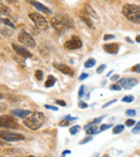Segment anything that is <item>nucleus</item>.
I'll use <instances>...</instances> for the list:
<instances>
[{
    "label": "nucleus",
    "mask_w": 140,
    "mask_h": 157,
    "mask_svg": "<svg viewBox=\"0 0 140 157\" xmlns=\"http://www.w3.org/2000/svg\"><path fill=\"white\" fill-rule=\"evenodd\" d=\"M134 96H131V95H129V96H125L122 98V101L123 102H133L134 101Z\"/></svg>",
    "instance_id": "nucleus-25"
},
{
    "label": "nucleus",
    "mask_w": 140,
    "mask_h": 157,
    "mask_svg": "<svg viewBox=\"0 0 140 157\" xmlns=\"http://www.w3.org/2000/svg\"><path fill=\"white\" fill-rule=\"evenodd\" d=\"M122 13L129 22L140 24V7L136 5H125L122 8Z\"/></svg>",
    "instance_id": "nucleus-1"
},
{
    "label": "nucleus",
    "mask_w": 140,
    "mask_h": 157,
    "mask_svg": "<svg viewBox=\"0 0 140 157\" xmlns=\"http://www.w3.org/2000/svg\"><path fill=\"white\" fill-rule=\"evenodd\" d=\"M64 45L68 49H78L82 46V41L78 36H72L68 41L65 42Z\"/></svg>",
    "instance_id": "nucleus-7"
},
{
    "label": "nucleus",
    "mask_w": 140,
    "mask_h": 157,
    "mask_svg": "<svg viewBox=\"0 0 140 157\" xmlns=\"http://www.w3.org/2000/svg\"><path fill=\"white\" fill-rule=\"evenodd\" d=\"M84 93H85V86L84 85L80 86V89H79V93H78L79 98H82V97L84 96Z\"/></svg>",
    "instance_id": "nucleus-26"
},
{
    "label": "nucleus",
    "mask_w": 140,
    "mask_h": 157,
    "mask_svg": "<svg viewBox=\"0 0 140 157\" xmlns=\"http://www.w3.org/2000/svg\"><path fill=\"white\" fill-rule=\"evenodd\" d=\"M45 109H49V110H53V111H58L57 107H53V106H49V104H45Z\"/></svg>",
    "instance_id": "nucleus-35"
},
{
    "label": "nucleus",
    "mask_w": 140,
    "mask_h": 157,
    "mask_svg": "<svg viewBox=\"0 0 140 157\" xmlns=\"http://www.w3.org/2000/svg\"><path fill=\"white\" fill-rule=\"evenodd\" d=\"M95 65H96V60H95V59H94V58H89V59H87V60L85 61L84 67L85 68H93Z\"/></svg>",
    "instance_id": "nucleus-18"
},
{
    "label": "nucleus",
    "mask_w": 140,
    "mask_h": 157,
    "mask_svg": "<svg viewBox=\"0 0 140 157\" xmlns=\"http://www.w3.org/2000/svg\"><path fill=\"white\" fill-rule=\"evenodd\" d=\"M44 123V114L42 112H35L24 119V125L32 130H37Z\"/></svg>",
    "instance_id": "nucleus-2"
},
{
    "label": "nucleus",
    "mask_w": 140,
    "mask_h": 157,
    "mask_svg": "<svg viewBox=\"0 0 140 157\" xmlns=\"http://www.w3.org/2000/svg\"><path fill=\"white\" fill-rule=\"evenodd\" d=\"M29 3H30L31 5H33V7L36 8L37 10H39L40 12H43V13H45V14H51L52 13V11L49 9V8H47L45 5H43L42 3L38 2V1H35V0H30V1H29Z\"/></svg>",
    "instance_id": "nucleus-12"
},
{
    "label": "nucleus",
    "mask_w": 140,
    "mask_h": 157,
    "mask_svg": "<svg viewBox=\"0 0 140 157\" xmlns=\"http://www.w3.org/2000/svg\"><path fill=\"white\" fill-rule=\"evenodd\" d=\"M104 69H106V65H101L100 67H98V69L96 70V72H97L98 74H100V73H102V72H104Z\"/></svg>",
    "instance_id": "nucleus-33"
},
{
    "label": "nucleus",
    "mask_w": 140,
    "mask_h": 157,
    "mask_svg": "<svg viewBox=\"0 0 140 157\" xmlns=\"http://www.w3.org/2000/svg\"><path fill=\"white\" fill-rule=\"evenodd\" d=\"M0 136H1V139L5 140V141H8V142L21 141V140L25 139L24 136L21 135V133H11V131H6V130H1Z\"/></svg>",
    "instance_id": "nucleus-5"
},
{
    "label": "nucleus",
    "mask_w": 140,
    "mask_h": 157,
    "mask_svg": "<svg viewBox=\"0 0 140 157\" xmlns=\"http://www.w3.org/2000/svg\"><path fill=\"white\" fill-rule=\"evenodd\" d=\"M138 84V81L134 78H121L120 80V85L125 89H131L134 86Z\"/></svg>",
    "instance_id": "nucleus-9"
},
{
    "label": "nucleus",
    "mask_w": 140,
    "mask_h": 157,
    "mask_svg": "<svg viewBox=\"0 0 140 157\" xmlns=\"http://www.w3.org/2000/svg\"><path fill=\"white\" fill-rule=\"evenodd\" d=\"M81 17H82V20L86 23L87 26H89V28H92V29H95V25H94L93 20H92V17H89V15H86L84 12H83V14H81Z\"/></svg>",
    "instance_id": "nucleus-16"
},
{
    "label": "nucleus",
    "mask_w": 140,
    "mask_h": 157,
    "mask_svg": "<svg viewBox=\"0 0 140 157\" xmlns=\"http://www.w3.org/2000/svg\"><path fill=\"white\" fill-rule=\"evenodd\" d=\"M12 49L15 51V53H17L20 56L24 57V58H30V57H32V54H31L30 52L27 51L25 47L21 46V45H17V44H12Z\"/></svg>",
    "instance_id": "nucleus-10"
},
{
    "label": "nucleus",
    "mask_w": 140,
    "mask_h": 157,
    "mask_svg": "<svg viewBox=\"0 0 140 157\" xmlns=\"http://www.w3.org/2000/svg\"><path fill=\"white\" fill-rule=\"evenodd\" d=\"M28 16L38 28L45 29V28L47 27V20H45V17L43 15H41V14L39 13H36V12H31V13L28 14Z\"/></svg>",
    "instance_id": "nucleus-3"
},
{
    "label": "nucleus",
    "mask_w": 140,
    "mask_h": 157,
    "mask_svg": "<svg viewBox=\"0 0 140 157\" xmlns=\"http://www.w3.org/2000/svg\"><path fill=\"white\" fill-rule=\"evenodd\" d=\"M51 24H52V27H53L54 29H55L57 32H59V34H62V32H64L65 30H66L67 25L65 24L64 20H60V18H58V17L52 18Z\"/></svg>",
    "instance_id": "nucleus-8"
},
{
    "label": "nucleus",
    "mask_w": 140,
    "mask_h": 157,
    "mask_svg": "<svg viewBox=\"0 0 140 157\" xmlns=\"http://www.w3.org/2000/svg\"><path fill=\"white\" fill-rule=\"evenodd\" d=\"M102 119H104V116H100V117H98V119H95L93 122H92V123L97 124V123H99V122H101V121H102Z\"/></svg>",
    "instance_id": "nucleus-41"
},
{
    "label": "nucleus",
    "mask_w": 140,
    "mask_h": 157,
    "mask_svg": "<svg viewBox=\"0 0 140 157\" xmlns=\"http://www.w3.org/2000/svg\"><path fill=\"white\" fill-rule=\"evenodd\" d=\"M112 127V124H104V125H101V127H100V131H104V130L109 129V128Z\"/></svg>",
    "instance_id": "nucleus-28"
},
{
    "label": "nucleus",
    "mask_w": 140,
    "mask_h": 157,
    "mask_svg": "<svg viewBox=\"0 0 140 157\" xmlns=\"http://www.w3.org/2000/svg\"><path fill=\"white\" fill-rule=\"evenodd\" d=\"M35 75H36V78H37V80L41 81V80L43 78V71H42V70H37L36 73H35Z\"/></svg>",
    "instance_id": "nucleus-24"
},
{
    "label": "nucleus",
    "mask_w": 140,
    "mask_h": 157,
    "mask_svg": "<svg viewBox=\"0 0 140 157\" xmlns=\"http://www.w3.org/2000/svg\"><path fill=\"white\" fill-rule=\"evenodd\" d=\"M104 157H108V155H104Z\"/></svg>",
    "instance_id": "nucleus-48"
},
{
    "label": "nucleus",
    "mask_w": 140,
    "mask_h": 157,
    "mask_svg": "<svg viewBox=\"0 0 140 157\" xmlns=\"http://www.w3.org/2000/svg\"><path fill=\"white\" fill-rule=\"evenodd\" d=\"M70 153H71V152H70V151H68V150H67V151H64V152H62V155H67V154H70Z\"/></svg>",
    "instance_id": "nucleus-44"
},
{
    "label": "nucleus",
    "mask_w": 140,
    "mask_h": 157,
    "mask_svg": "<svg viewBox=\"0 0 140 157\" xmlns=\"http://www.w3.org/2000/svg\"><path fill=\"white\" fill-rule=\"evenodd\" d=\"M135 124H136V121H135V119H127V121L125 122V125L128 126V127L135 126Z\"/></svg>",
    "instance_id": "nucleus-27"
},
{
    "label": "nucleus",
    "mask_w": 140,
    "mask_h": 157,
    "mask_svg": "<svg viewBox=\"0 0 140 157\" xmlns=\"http://www.w3.org/2000/svg\"><path fill=\"white\" fill-rule=\"evenodd\" d=\"M119 78H120V75H119V74H115V75L112 76L111 80H112V81H116V80H119Z\"/></svg>",
    "instance_id": "nucleus-42"
},
{
    "label": "nucleus",
    "mask_w": 140,
    "mask_h": 157,
    "mask_svg": "<svg viewBox=\"0 0 140 157\" xmlns=\"http://www.w3.org/2000/svg\"><path fill=\"white\" fill-rule=\"evenodd\" d=\"M131 71L137 72V73H140V64H137V65L134 66V67L131 68Z\"/></svg>",
    "instance_id": "nucleus-30"
},
{
    "label": "nucleus",
    "mask_w": 140,
    "mask_h": 157,
    "mask_svg": "<svg viewBox=\"0 0 140 157\" xmlns=\"http://www.w3.org/2000/svg\"><path fill=\"white\" fill-rule=\"evenodd\" d=\"M124 130V126L123 125H116L115 127L113 128V130H112V133H114V135H118V133H121Z\"/></svg>",
    "instance_id": "nucleus-19"
},
{
    "label": "nucleus",
    "mask_w": 140,
    "mask_h": 157,
    "mask_svg": "<svg viewBox=\"0 0 140 157\" xmlns=\"http://www.w3.org/2000/svg\"><path fill=\"white\" fill-rule=\"evenodd\" d=\"M87 76H89V74H87V73H82L80 76H79V80H80V81H82V80H85Z\"/></svg>",
    "instance_id": "nucleus-39"
},
{
    "label": "nucleus",
    "mask_w": 140,
    "mask_h": 157,
    "mask_svg": "<svg viewBox=\"0 0 140 157\" xmlns=\"http://www.w3.org/2000/svg\"><path fill=\"white\" fill-rule=\"evenodd\" d=\"M80 129H81L80 126L76 125V126H74V127H71L70 129H69V133H70V135H77V133L80 131Z\"/></svg>",
    "instance_id": "nucleus-20"
},
{
    "label": "nucleus",
    "mask_w": 140,
    "mask_h": 157,
    "mask_svg": "<svg viewBox=\"0 0 140 157\" xmlns=\"http://www.w3.org/2000/svg\"><path fill=\"white\" fill-rule=\"evenodd\" d=\"M17 39L22 44H25L26 46L30 47V49L36 47V41H35V39H33L28 32L24 31V30H22V31L20 32Z\"/></svg>",
    "instance_id": "nucleus-4"
},
{
    "label": "nucleus",
    "mask_w": 140,
    "mask_h": 157,
    "mask_svg": "<svg viewBox=\"0 0 140 157\" xmlns=\"http://www.w3.org/2000/svg\"><path fill=\"white\" fill-rule=\"evenodd\" d=\"M6 1H8V2H11V3H13V2H15L16 0H6Z\"/></svg>",
    "instance_id": "nucleus-45"
},
{
    "label": "nucleus",
    "mask_w": 140,
    "mask_h": 157,
    "mask_svg": "<svg viewBox=\"0 0 140 157\" xmlns=\"http://www.w3.org/2000/svg\"><path fill=\"white\" fill-rule=\"evenodd\" d=\"M1 22H2L5 25H7V26H9L10 28H13V29L15 28V25H14L13 23L10 22V20H8V18H2V20H1Z\"/></svg>",
    "instance_id": "nucleus-22"
},
{
    "label": "nucleus",
    "mask_w": 140,
    "mask_h": 157,
    "mask_svg": "<svg viewBox=\"0 0 140 157\" xmlns=\"http://www.w3.org/2000/svg\"><path fill=\"white\" fill-rule=\"evenodd\" d=\"M70 124V121H68V119H64L62 122L59 123V126L60 127H67V126Z\"/></svg>",
    "instance_id": "nucleus-29"
},
{
    "label": "nucleus",
    "mask_w": 140,
    "mask_h": 157,
    "mask_svg": "<svg viewBox=\"0 0 140 157\" xmlns=\"http://www.w3.org/2000/svg\"><path fill=\"white\" fill-rule=\"evenodd\" d=\"M11 113L12 115H15V116L21 117V119H24L31 115V112L28 110H13Z\"/></svg>",
    "instance_id": "nucleus-14"
},
{
    "label": "nucleus",
    "mask_w": 140,
    "mask_h": 157,
    "mask_svg": "<svg viewBox=\"0 0 140 157\" xmlns=\"http://www.w3.org/2000/svg\"><path fill=\"white\" fill-rule=\"evenodd\" d=\"M92 140H93V138H92V136L91 137H87V138H85L84 140H82V141H80L79 142V144H85V143H87V142H89V141H92Z\"/></svg>",
    "instance_id": "nucleus-32"
},
{
    "label": "nucleus",
    "mask_w": 140,
    "mask_h": 157,
    "mask_svg": "<svg viewBox=\"0 0 140 157\" xmlns=\"http://www.w3.org/2000/svg\"><path fill=\"white\" fill-rule=\"evenodd\" d=\"M28 157H36V156H28Z\"/></svg>",
    "instance_id": "nucleus-49"
},
{
    "label": "nucleus",
    "mask_w": 140,
    "mask_h": 157,
    "mask_svg": "<svg viewBox=\"0 0 140 157\" xmlns=\"http://www.w3.org/2000/svg\"><path fill=\"white\" fill-rule=\"evenodd\" d=\"M131 133H135V135H137V133H140V121L138 122V123L136 124L135 126H134L133 130H131Z\"/></svg>",
    "instance_id": "nucleus-23"
},
{
    "label": "nucleus",
    "mask_w": 140,
    "mask_h": 157,
    "mask_svg": "<svg viewBox=\"0 0 140 157\" xmlns=\"http://www.w3.org/2000/svg\"><path fill=\"white\" fill-rule=\"evenodd\" d=\"M56 82V78H54L53 75H49L47 76V82H45V87H52V86H54V84H55Z\"/></svg>",
    "instance_id": "nucleus-17"
},
{
    "label": "nucleus",
    "mask_w": 140,
    "mask_h": 157,
    "mask_svg": "<svg viewBox=\"0 0 140 157\" xmlns=\"http://www.w3.org/2000/svg\"><path fill=\"white\" fill-rule=\"evenodd\" d=\"M0 8H1V14H5V15H8V14L11 13V11H10V9L8 7H5V5L1 3L0 5Z\"/></svg>",
    "instance_id": "nucleus-21"
},
{
    "label": "nucleus",
    "mask_w": 140,
    "mask_h": 157,
    "mask_svg": "<svg viewBox=\"0 0 140 157\" xmlns=\"http://www.w3.org/2000/svg\"><path fill=\"white\" fill-rule=\"evenodd\" d=\"M115 37L113 36V35H106V36L104 37V40L107 41V40H111V39H114Z\"/></svg>",
    "instance_id": "nucleus-36"
},
{
    "label": "nucleus",
    "mask_w": 140,
    "mask_h": 157,
    "mask_svg": "<svg viewBox=\"0 0 140 157\" xmlns=\"http://www.w3.org/2000/svg\"><path fill=\"white\" fill-rule=\"evenodd\" d=\"M85 131H86L87 135H95V133H97L98 131H100V129L98 128V126L96 125V124L94 123H91L89 124V125L85 126Z\"/></svg>",
    "instance_id": "nucleus-15"
},
{
    "label": "nucleus",
    "mask_w": 140,
    "mask_h": 157,
    "mask_svg": "<svg viewBox=\"0 0 140 157\" xmlns=\"http://www.w3.org/2000/svg\"><path fill=\"white\" fill-rule=\"evenodd\" d=\"M136 42L140 43V35H138V36L136 37Z\"/></svg>",
    "instance_id": "nucleus-43"
},
{
    "label": "nucleus",
    "mask_w": 140,
    "mask_h": 157,
    "mask_svg": "<svg viewBox=\"0 0 140 157\" xmlns=\"http://www.w3.org/2000/svg\"><path fill=\"white\" fill-rule=\"evenodd\" d=\"M126 115H128V116H135L136 111L135 110H127L126 111Z\"/></svg>",
    "instance_id": "nucleus-34"
},
{
    "label": "nucleus",
    "mask_w": 140,
    "mask_h": 157,
    "mask_svg": "<svg viewBox=\"0 0 140 157\" xmlns=\"http://www.w3.org/2000/svg\"><path fill=\"white\" fill-rule=\"evenodd\" d=\"M87 107H89V104H87V103H85V102H80V103H79V108H80V109H86Z\"/></svg>",
    "instance_id": "nucleus-38"
},
{
    "label": "nucleus",
    "mask_w": 140,
    "mask_h": 157,
    "mask_svg": "<svg viewBox=\"0 0 140 157\" xmlns=\"http://www.w3.org/2000/svg\"><path fill=\"white\" fill-rule=\"evenodd\" d=\"M94 157H98V153H96V154L94 155Z\"/></svg>",
    "instance_id": "nucleus-47"
},
{
    "label": "nucleus",
    "mask_w": 140,
    "mask_h": 157,
    "mask_svg": "<svg viewBox=\"0 0 140 157\" xmlns=\"http://www.w3.org/2000/svg\"><path fill=\"white\" fill-rule=\"evenodd\" d=\"M110 89L111 90H121L122 87H121L120 85H118V84H112V85L110 86Z\"/></svg>",
    "instance_id": "nucleus-31"
},
{
    "label": "nucleus",
    "mask_w": 140,
    "mask_h": 157,
    "mask_svg": "<svg viewBox=\"0 0 140 157\" xmlns=\"http://www.w3.org/2000/svg\"><path fill=\"white\" fill-rule=\"evenodd\" d=\"M0 125L1 127L9 128V129H16L18 128L17 121L14 119L13 116H10V115H5V116H1V122H0Z\"/></svg>",
    "instance_id": "nucleus-6"
},
{
    "label": "nucleus",
    "mask_w": 140,
    "mask_h": 157,
    "mask_svg": "<svg viewBox=\"0 0 140 157\" xmlns=\"http://www.w3.org/2000/svg\"><path fill=\"white\" fill-rule=\"evenodd\" d=\"M114 102H116V99H113V100H111V101H109V102H107L106 103V104H104V106H102V108H107V107H109V106H111L112 103H114Z\"/></svg>",
    "instance_id": "nucleus-37"
},
{
    "label": "nucleus",
    "mask_w": 140,
    "mask_h": 157,
    "mask_svg": "<svg viewBox=\"0 0 140 157\" xmlns=\"http://www.w3.org/2000/svg\"><path fill=\"white\" fill-rule=\"evenodd\" d=\"M62 157H66V156H65V155H62Z\"/></svg>",
    "instance_id": "nucleus-50"
},
{
    "label": "nucleus",
    "mask_w": 140,
    "mask_h": 157,
    "mask_svg": "<svg viewBox=\"0 0 140 157\" xmlns=\"http://www.w3.org/2000/svg\"><path fill=\"white\" fill-rule=\"evenodd\" d=\"M53 66L57 70H59L62 73L67 74V75H69V76H74V70H72L70 67H68V66L64 65V64H53Z\"/></svg>",
    "instance_id": "nucleus-11"
},
{
    "label": "nucleus",
    "mask_w": 140,
    "mask_h": 157,
    "mask_svg": "<svg viewBox=\"0 0 140 157\" xmlns=\"http://www.w3.org/2000/svg\"><path fill=\"white\" fill-rule=\"evenodd\" d=\"M112 72H113V70H111V71H110L109 73L107 74V78H108V76H110V75H111V74H112Z\"/></svg>",
    "instance_id": "nucleus-46"
},
{
    "label": "nucleus",
    "mask_w": 140,
    "mask_h": 157,
    "mask_svg": "<svg viewBox=\"0 0 140 157\" xmlns=\"http://www.w3.org/2000/svg\"><path fill=\"white\" fill-rule=\"evenodd\" d=\"M56 103L62 107H66V102H65L64 100H56Z\"/></svg>",
    "instance_id": "nucleus-40"
},
{
    "label": "nucleus",
    "mask_w": 140,
    "mask_h": 157,
    "mask_svg": "<svg viewBox=\"0 0 140 157\" xmlns=\"http://www.w3.org/2000/svg\"><path fill=\"white\" fill-rule=\"evenodd\" d=\"M119 49H120V46L118 43H110V44L104 45V49L109 54H118Z\"/></svg>",
    "instance_id": "nucleus-13"
}]
</instances>
